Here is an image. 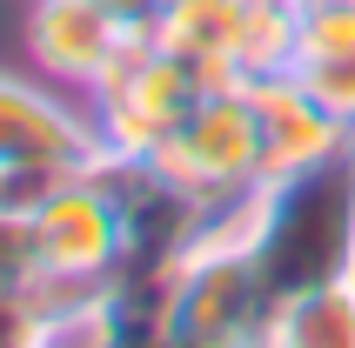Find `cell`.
Instances as JSON below:
<instances>
[{"label":"cell","mask_w":355,"mask_h":348,"mask_svg":"<svg viewBox=\"0 0 355 348\" xmlns=\"http://www.w3.org/2000/svg\"><path fill=\"white\" fill-rule=\"evenodd\" d=\"M255 268L268 302L355 275V155H336L322 168H302L261 188Z\"/></svg>","instance_id":"1"},{"label":"cell","mask_w":355,"mask_h":348,"mask_svg":"<svg viewBox=\"0 0 355 348\" xmlns=\"http://www.w3.org/2000/svg\"><path fill=\"white\" fill-rule=\"evenodd\" d=\"M208 87L155 40V27H135L128 47L114 54V67L87 87V114H94L101 155L107 161H148L188 121V107Z\"/></svg>","instance_id":"2"},{"label":"cell","mask_w":355,"mask_h":348,"mask_svg":"<svg viewBox=\"0 0 355 348\" xmlns=\"http://www.w3.org/2000/svg\"><path fill=\"white\" fill-rule=\"evenodd\" d=\"M40 241V275L54 295H87L107 288L121 268H128V208H121V188L107 161L94 168H74L60 188H47L27 208Z\"/></svg>","instance_id":"3"},{"label":"cell","mask_w":355,"mask_h":348,"mask_svg":"<svg viewBox=\"0 0 355 348\" xmlns=\"http://www.w3.org/2000/svg\"><path fill=\"white\" fill-rule=\"evenodd\" d=\"M148 168L175 181L181 194H195L201 208L261 188V128L248 107V87H208L188 107V121L148 155Z\"/></svg>","instance_id":"4"},{"label":"cell","mask_w":355,"mask_h":348,"mask_svg":"<svg viewBox=\"0 0 355 348\" xmlns=\"http://www.w3.org/2000/svg\"><path fill=\"white\" fill-rule=\"evenodd\" d=\"M268 288L255 248H188L168 275V342L235 348L268 335Z\"/></svg>","instance_id":"5"},{"label":"cell","mask_w":355,"mask_h":348,"mask_svg":"<svg viewBox=\"0 0 355 348\" xmlns=\"http://www.w3.org/2000/svg\"><path fill=\"white\" fill-rule=\"evenodd\" d=\"M101 134L94 114H80L67 87L27 74H0V174L7 168H94Z\"/></svg>","instance_id":"6"},{"label":"cell","mask_w":355,"mask_h":348,"mask_svg":"<svg viewBox=\"0 0 355 348\" xmlns=\"http://www.w3.org/2000/svg\"><path fill=\"white\" fill-rule=\"evenodd\" d=\"M241 87H248V107H255V128H261V188H268V181H288V174H302V168H322V161H336V155H349L355 128H342V121L302 87L295 67L255 74V80H241Z\"/></svg>","instance_id":"7"},{"label":"cell","mask_w":355,"mask_h":348,"mask_svg":"<svg viewBox=\"0 0 355 348\" xmlns=\"http://www.w3.org/2000/svg\"><path fill=\"white\" fill-rule=\"evenodd\" d=\"M128 34H135V27H128L107 0H34L20 40H27V60H34L40 80L87 94V87L114 67Z\"/></svg>","instance_id":"8"},{"label":"cell","mask_w":355,"mask_h":348,"mask_svg":"<svg viewBox=\"0 0 355 348\" xmlns=\"http://www.w3.org/2000/svg\"><path fill=\"white\" fill-rule=\"evenodd\" d=\"M148 27L201 87H241V0H168Z\"/></svg>","instance_id":"9"},{"label":"cell","mask_w":355,"mask_h":348,"mask_svg":"<svg viewBox=\"0 0 355 348\" xmlns=\"http://www.w3.org/2000/svg\"><path fill=\"white\" fill-rule=\"evenodd\" d=\"M268 348H355V275L315 281L268 308Z\"/></svg>","instance_id":"10"},{"label":"cell","mask_w":355,"mask_h":348,"mask_svg":"<svg viewBox=\"0 0 355 348\" xmlns=\"http://www.w3.org/2000/svg\"><path fill=\"white\" fill-rule=\"evenodd\" d=\"M295 80L342 121V128H355V40H342V47H315V54H295Z\"/></svg>","instance_id":"11"},{"label":"cell","mask_w":355,"mask_h":348,"mask_svg":"<svg viewBox=\"0 0 355 348\" xmlns=\"http://www.w3.org/2000/svg\"><path fill=\"white\" fill-rule=\"evenodd\" d=\"M47 275H40V241L27 208H7L0 201V295H34Z\"/></svg>","instance_id":"12"},{"label":"cell","mask_w":355,"mask_h":348,"mask_svg":"<svg viewBox=\"0 0 355 348\" xmlns=\"http://www.w3.org/2000/svg\"><path fill=\"white\" fill-rule=\"evenodd\" d=\"M295 27H302V54L342 47V40H355V0H295Z\"/></svg>","instance_id":"13"},{"label":"cell","mask_w":355,"mask_h":348,"mask_svg":"<svg viewBox=\"0 0 355 348\" xmlns=\"http://www.w3.org/2000/svg\"><path fill=\"white\" fill-rule=\"evenodd\" d=\"M40 322H47V302L34 295H0V348H20V342H40Z\"/></svg>","instance_id":"14"},{"label":"cell","mask_w":355,"mask_h":348,"mask_svg":"<svg viewBox=\"0 0 355 348\" xmlns=\"http://www.w3.org/2000/svg\"><path fill=\"white\" fill-rule=\"evenodd\" d=\"M107 7H114V14L128 20V27H148V20H155L161 7H168V0H107Z\"/></svg>","instance_id":"15"}]
</instances>
